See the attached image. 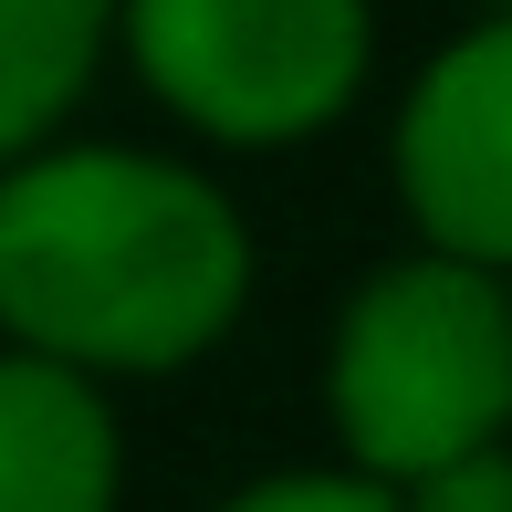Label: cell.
Listing matches in <instances>:
<instances>
[{
    "label": "cell",
    "instance_id": "obj_4",
    "mask_svg": "<svg viewBox=\"0 0 512 512\" xmlns=\"http://www.w3.org/2000/svg\"><path fill=\"white\" fill-rule=\"evenodd\" d=\"M408 209L460 262H512V21L450 42L398 126Z\"/></svg>",
    "mask_w": 512,
    "mask_h": 512
},
{
    "label": "cell",
    "instance_id": "obj_6",
    "mask_svg": "<svg viewBox=\"0 0 512 512\" xmlns=\"http://www.w3.org/2000/svg\"><path fill=\"white\" fill-rule=\"evenodd\" d=\"M115 0H0V157H21L95 74Z\"/></svg>",
    "mask_w": 512,
    "mask_h": 512
},
{
    "label": "cell",
    "instance_id": "obj_3",
    "mask_svg": "<svg viewBox=\"0 0 512 512\" xmlns=\"http://www.w3.org/2000/svg\"><path fill=\"white\" fill-rule=\"evenodd\" d=\"M136 74L230 147L324 126L366 74V0H126Z\"/></svg>",
    "mask_w": 512,
    "mask_h": 512
},
{
    "label": "cell",
    "instance_id": "obj_5",
    "mask_svg": "<svg viewBox=\"0 0 512 512\" xmlns=\"http://www.w3.org/2000/svg\"><path fill=\"white\" fill-rule=\"evenodd\" d=\"M0 512H115L105 398L63 356H0Z\"/></svg>",
    "mask_w": 512,
    "mask_h": 512
},
{
    "label": "cell",
    "instance_id": "obj_7",
    "mask_svg": "<svg viewBox=\"0 0 512 512\" xmlns=\"http://www.w3.org/2000/svg\"><path fill=\"white\" fill-rule=\"evenodd\" d=\"M408 512H512V450L492 439V450H460L439 471H418Z\"/></svg>",
    "mask_w": 512,
    "mask_h": 512
},
{
    "label": "cell",
    "instance_id": "obj_1",
    "mask_svg": "<svg viewBox=\"0 0 512 512\" xmlns=\"http://www.w3.org/2000/svg\"><path fill=\"white\" fill-rule=\"evenodd\" d=\"M251 293L241 209L126 147L0 178V324L63 366H189Z\"/></svg>",
    "mask_w": 512,
    "mask_h": 512
},
{
    "label": "cell",
    "instance_id": "obj_8",
    "mask_svg": "<svg viewBox=\"0 0 512 512\" xmlns=\"http://www.w3.org/2000/svg\"><path fill=\"white\" fill-rule=\"evenodd\" d=\"M220 512H408V502H387L377 481H324V471H304V481H262V492H241V502H220Z\"/></svg>",
    "mask_w": 512,
    "mask_h": 512
},
{
    "label": "cell",
    "instance_id": "obj_2",
    "mask_svg": "<svg viewBox=\"0 0 512 512\" xmlns=\"http://www.w3.org/2000/svg\"><path fill=\"white\" fill-rule=\"evenodd\" d=\"M512 418V304L492 262H387L335 324V429L377 481L492 450Z\"/></svg>",
    "mask_w": 512,
    "mask_h": 512
}]
</instances>
